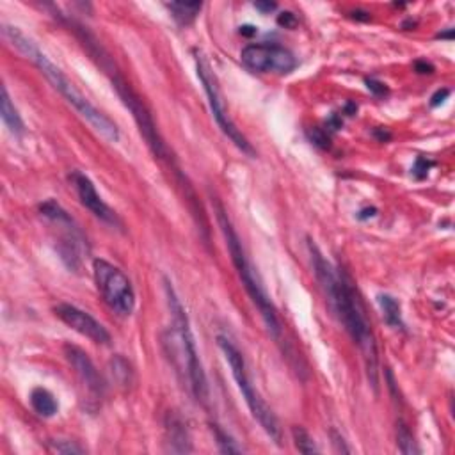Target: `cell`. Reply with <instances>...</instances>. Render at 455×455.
<instances>
[{
	"label": "cell",
	"mask_w": 455,
	"mask_h": 455,
	"mask_svg": "<svg viewBox=\"0 0 455 455\" xmlns=\"http://www.w3.org/2000/svg\"><path fill=\"white\" fill-rule=\"evenodd\" d=\"M308 248H310L315 276H317L320 286H322L327 302H329V306L335 311L340 322L344 324L345 331L354 340V344L360 347L364 364H366L370 382H372L373 388H377V382H379V373H377L379 358H377L375 336H373L372 326H370L369 319L364 315L360 294L354 288V283L347 274L336 272L333 269L331 263L320 252V249L313 244V240H308Z\"/></svg>",
	"instance_id": "1"
},
{
	"label": "cell",
	"mask_w": 455,
	"mask_h": 455,
	"mask_svg": "<svg viewBox=\"0 0 455 455\" xmlns=\"http://www.w3.org/2000/svg\"><path fill=\"white\" fill-rule=\"evenodd\" d=\"M2 34H4L6 39H8L15 48L20 50L25 57L30 59V61L39 68V71L45 75L46 80L54 86L55 91L61 93L68 104L73 105L75 111L79 112L84 120L89 121V124H91L96 132L102 133V136H104L105 139H109V141L116 142L118 139H120L118 124L114 123L111 118L105 116L104 112L98 111V109H96L95 105H93L91 102H89V100H87L86 96H84L82 93H80L79 89L66 79V75L62 73V71L55 66L54 62L50 61V59L43 54L41 50L37 48L36 43H34L30 37L25 36L18 27H12V25H2Z\"/></svg>",
	"instance_id": "2"
},
{
	"label": "cell",
	"mask_w": 455,
	"mask_h": 455,
	"mask_svg": "<svg viewBox=\"0 0 455 455\" xmlns=\"http://www.w3.org/2000/svg\"><path fill=\"white\" fill-rule=\"evenodd\" d=\"M166 294L171 313H173V327L164 333L162 344H164L166 354L169 356L171 363L174 364L176 372L182 373L183 379H187V382H189L192 395L199 402H207L208 381L207 375H205L203 364H201V360L198 356V351H196L194 335L191 331L189 317H187L185 308H183L178 295H176V292H174V288L167 279Z\"/></svg>",
	"instance_id": "3"
},
{
	"label": "cell",
	"mask_w": 455,
	"mask_h": 455,
	"mask_svg": "<svg viewBox=\"0 0 455 455\" xmlns=\"http://www.w3.org/2000/svg\"><path fill=\"white\" fill-rule=\"evenodd\" d=\"M214 212H216V217H217V223H219V226H221V232H223L224 239H226V245H228V249H230V254H232L233 265H235L236 272H239L240 281H242V285H244L245 292H248V295L251 297V301L254 302V306H257L258 311H260L261 319H263L265 326H267L269 333L272 335V338L279 342V340H281V335H283L281 320H279V317H277L276 308H274V304L270 302L269 295H267V292H265V288H263V285H261L257 270L252 269L251 261H249L248 254H245L244 245H242V242H240L239 233H236L235 228H233L232 219L228 217L226 210H224V207L219 203V201L214 203Z\"/></svg>",
	"instance_id": "4"
},
{
	"label": "cell",
	"mask_w": 455,
	"mask_h": 455,
	"mask_svg": "<svg viewBox=\"0 0 455 455\" xmlns=\"http://www.w3.org/2000/svg\"><path fill=\"white\" fill-rule=\"evenodd\" d=\"M112 86H114L116 93L120 95L124 107L132 112L133 120H136L137 127H139V132H141V136L145 137L146 145H148V148L151 149V154L155 155V158H158V160H162L164 164H167V167H171V171H173V173L180 178V182H182V187L185 189V196L192 198V201L198 203L192 187L187 183V178L180 173V167L178 164H176V160H174L173 154H171L169 146H167L166 141L162 139L160 132H158L157 129V123H155L151 112H149V109L146 107V104L141 100V96L137 95V93L132 89V86H130V84L118 73L112 75Z\"/></svg>",
	"instance_id": "5"
},
{
	"label": "cell",
	"mask_w": 455,
	"mask_h": 455,
	"mask_svg": "<svg viewBox=\"0 0 455 455\" xmlns=\"http://www.w3.org/2000/svg\"><path fill=\"white\" fill-rule=\"evenodd\" d=\"M217 344H219L224 358H226L228 364H230V369H232L236 386H239L242 397L245 398V404H248L249 411H251L252 418L260 423L261 429L267 432V436L272 439L274 443L281 445V429H279V423H277V418L274 416L270 407L265 404V400L260 397V393L257 391L254 384L251 382V377H249L248 372V364H245L242 352L239 351V347H236L228 336L223 335L217 336Z\"/></svg>",
	"instance_id": "6"
},
{
	"label": "cell",
	"mask_w": 455,
	"mask_h": 455,
	"mask_svg": "<svg viewBox=\"0 0 455 455\" xmlns=\"http://www.w3.org/2000/svg\"><path fill=\"white\" fill-rule=\"evenodd\" d=\"M196 54V70H198V77L201 80L205 87V93L208 96V104H210L212 114L216 118L217 124H219V129L223 130L224 136L236 146V148L242 151V154L249 155V157H254L257 151L251 146V142L245 139V136L236 129V124L233 123L232 116H230V112H228L226 104H224L223 93H221L219 82H217V77L212 71L210 64L207 62V59L203 55L199 54V52H194Z\"/></svg>",
	"instance_id": "7"
},
{
	"label": "cell",
	"mask_w": 455,
	"mask_h": 455,
	"mask_svg": "<svg viewBox=\"0 0 455 455\" xmlns=\"http://www.w3.org/2000/svg\"><path fill=\"white\" fill-rule=\"evenodd\" d=\"M93 274L105 304L121 317L132 315L136 310V292L127 274L105 260L93 261Z\"/></svg>",
	"instance_id": "8"
},
{
	"label": "cell",
	"mask_w": 455,
	"mask_h": 455,
	"mask_svg": "<svg viewBox=\"0 0 455 455\" xmlns=\"http://www.w3.org/2000/svg\"><path fill=\"white\" fill-rule=\"evenodd\" d=\"M240 59L249 70L258 71V73L286 75L297 66V59L290 50H286L285 46L265 45V43L248 45L242 50Z\"/></svg>",
	"instance_id": "9"
},
{
	"label": "cell",
	"mask_w": 455,
	"mask_h": 455,
	"mask_svg": "<svg viewBox=\"0 0 455 455\" xmlns=\"http://www.w3.org/2000/svg\"><path fill=\"white\" fill-rule=\"evenodd\" d=\"M54 313L59 320H62L73 331L80 333V335L89 338L95 344H111V333L87 311L80 310V308L73 306V304H68V302H61V304L54 308Z\"/></svg>",
	"instance_id": "10"
},
{
	"label": "cell",
	"mask_w": 455,
	"mask_h": 455,
	"mask_svg": "<svg viewBox=\"0 0 455 455\" xmlns=\"http://www.w3.org/2000/svg\"><path fill=\"white\" fill-rule=\"evenodd\" d=\"M70 182L73 183V189L75 192H77V196H79L80 203H82L87 210L91 212L96 219L104 221V223L107 224H112V226L121 224L116 214L111 210V207L105 203L104 199L100 198V194L96 192L95 183L87 178L86 174L80 173V171H73V173L70 174Z\"/></svg>",
	"instance_id": "11"
},
{
	"label": "cell",
	"mask_w": 455,
	"mask_h": 455,
	"mask_svg": "<svg viewBox=\"0 0 455 455\" xmlns=\"http://www.w3.org/2000/svg\"><path fill=\"white\" fill-rule=\"evenodd\" d=\"M64 356H66L68 363L71 364L77 372V375L80 377V381L84 382L89 391L96 397H102L105 389V382L100 375V372L96 370L95 363L91 361V358L87 356V352H84L82 349L75 347V345H66L64 347Z\"/></svg>",
	"instance_id": "12"
},
{
	"label": "cell",
	"mask_w": 455,
	"mask_h": 455,
	"mask_svg": "<svg viewBox=\"0 0 455 455\" xmlns=\"http://www.w3.org/2000/svg\"><path fill=\"white\" fill-rule=\"evenodd\" d=\"M166 438H167V447L174 454H187L192 452L191 447V438H189V431L183 420L180 418L178 414L167 413L166 416Z\"/></svg>",
	"instance_id": "13"
},
{
	"label": "cell",
	"mask_w": 455,
	"mask_h": 455,
	"mask_svg": "<svg viewBox=\"0 0 455 455\" xmlns=\"http://www.w3.org/2000/svg\"><path fill=\"white\" fill-rule=\"evenodd\" d=\"M0 112H2V121L9 129V132L15 136H21L25 130L24 121H21L18 109L11 102V96L8 93V87H2V100H0Z\"/></svg>",
	"instance_id": "14"
},
{
	"label": "cell",
	"mask_w": 455,
	"mask_h": 455,
	"mask_svg": "<svg viewBox=\"0 0 455 455\" xmlns=\"http://www.w3.org/2000/svg\"><path fill=\"white\" fill-rule=\"evenodd\" d=\"M30 406L43 418H52L59 411V404L55 397L45 388H34L30 391Z\"/></svg>",
	"instance_id": "15"
},
{
	"label": "cell",
	"mask_w": 455,
	"mask_h": 455,
	"mask_svg": "<svg viewBox=\"0 0 455 455\" xmlns=\"http://www.w3.org/2000/svg\"><path fill=\"white\" fill-rule=\"evenodd\" d=\"M166 8L169 9L173 18L178 21L180 25H189L198 18L203 4H201V2H171Z\"/></svg>",
	"instance_id": "16"
},
{
	"label": "cell",
	"mask_w": 455,
	"mask_h": 455,
	"mask_svg": "<svg viewBox=\"0 0 455 455\" xmlns=\"http://www.w3.org/2000/svg\"><path fill=\"white\" fill-rule=\"evenodd\" d=\"M379 304H381L382 315H384V320L388 322V326H391L393 329H402L404 322H402L400 304L397 302V299H393L388 294L379 295Z\"/></svg>",
	"instance_id": "17"
},
{
	"label": "cell",
	"mask_w": 455,
	"mask_h": 455,
	"mask_svg": "<svg viewBox=\"0 0 455 455\" xmlns=\"http://www.w3.org/2000/svg\"><path fill=\"white\" fill-rule=\"evenodd\" d=\"M397 443H398V450H400L402 454L406 455L420 454V448L416 447L413 432L409 431V427H407L404 422L397 423Z\"/></svg>",
	"instance_id": "18"
},
{
	"label": "cell",
	"mask_w": 455,
	"mask_h": 455,
	"mask_svg": "<svg viewBox=\"0 0 455 455\" xmlns=\"http://www.w3.org/2000/svg\"><path fill=\"white\" fill-rule=\"evenodd\" d=\"M111 364H112V375H114V379H116L121 386H129L130 382H132V375H133L129 361L121 356H116L112 360Z\"/></svg>",
	"instance_id": "19"
},
{
	"label": "cell",
	"mask_w": 455,
	"mask_h": 455,
	"mask_svg": "<svg viewBox=\"0 0 455 455\" xmlns=\"http://www.w3.org/2000/svg\"><path fill=\"white\" fill-rule=\"evenodd\" d=\"M212 432H214V436H216L217 439L219 452H223V454H242V452H244L242 447L236 445L235 439H233L232 436H228L219 425H212Z\"/></svg>",
	"instance_id": "20"
},
{
	"label": "cell",
	"mask_w": 455,
	"mask_h": 455,
	"mask_svg": "<svg viewBox=\"0 0 455 455\" xmlns=\"http://www.w3.org/2000/svg\"><path fill=\"white\" fill-rule=\"evenodd\" d=\"M292 436H294L295 447H297V450L302 452V454H317V452H319V448L315 447L313 438H311V436L308 434V431H304L302 427H294V429H292Z\"/></svg>",
	"instance_id": "21"
},
{
	"label": "cell",
	"mask_w": 455,
	"mask_h": 455,
	"mask_svg": "<svg viewBox=\"0 0 455 455\" xmlns=\"http://www.w3.org/2000/svg\"><path fill=\"white\" fill-rule=\"evenodd\" d=\"M50 448L57 454H84V448L75 445L73 441H66V439H57V441H50Z\"/></svg>",
	"instance_id": "22"
},
{
	"label": "cell",
	"mask_w": 455,
	"mask_h": 455,
	"mask_svg": "<svg viewBox=\"0 0 455 455\" xmlns=\"http://www.w3.org/2000/svg\"><path fill=\"white\" fill-rule=\"evenodd\" d=\"M431 167H432V162L429 160V158L418 157V158H416V162H414V166H413L414 178L423 180L427 174H429V169H431Z\"/></svg>",
	"instance_id": "23"
},
{
	"label": "cell",
	"mask_w": 455,
	"mask_h": 455,
	"mask_svg": "<svg viewBox=\"0 0 455 455\" xmlns=\"http://www.w3.org/2000/svg\"><path fill=\"white\" fill-rule=\"evenodd\" d=\"M310 137L311 141H313L317 146H320V148H329V136H327L326 132H322L320 129L311 130Z\"/></svg>",
	"instance_id": "24"
},
{
	"label": "cell",
	"mask_w": 455,
	"mask_h": 455,
	"mask_svg": "<svg viewBox=\"0 0 455 455\" xmlns=\"http://www.w3.org/2000/svg\"><path fill=\"white\" fill-rule=\"evenodd\" d=\"M277 24L281 25V27H285V29H294L295 25H297V17H295L294 12L285 11L277 17Z\"/></svg>",
	"instance_id": "25"
},
{
	"label": "cell",
	"mask_w": 455,
	"mask_h": 455,
	"mask_svg": "<svg viewBox=\"0 0 455 455\" xmlns=\"http://www.w3.org/2000/svg\"><path fill=\"white\" fill-rule=\"evenodd\" d=\"M366 87H369L370 91H372L375 96H384L386 93H388V87H386V84L379 82V80H375V79H366Z\"/></svg>",
	"instance_id": "26"
},
{
	"label": "cell",
	"mask_w": 455,
	"mask_h": 455,
	"mask_svg": "<svg viewBox=\"0 0 455 455\" xmlns=\"http://www.w3.org/2000/svg\"><path fill=\"white\" fill-rule=\"evenodd\" d=\"M448 96H450V89H439V91H436L431 98V107H438V105H441Z\"/></svg>",
	"instance_id": "27"
},
{
	"label": "cell",
	"mask_w": 455,
	"mask_h": 455,
	"mask_svg": "<svg viewBox=\"0 0 455 455\" xmlns=\"http://www.w3.org/2000/svg\"><path fill=\"white\" fill-rule=\"evenodd\" d=\"M414 68H416L418 73H432V71H434V66H432L431 62H425V61H418L414 64Z\"/></svg>",
	"instance_id": "28"
},
{
	"label": "cell",
	"mask_w": 455,
	"mask_h": 455,
	"mask_svg": "<svg viewBox=\"0 0 455 455\" xmlns=\"http://www.w3.org/2000/svg\"><path fill=\"white\" fill-rule=\"evenodd\" d=\"M254 8L260 9L261 12H270V11H274L277 6L274 4V2H254Z\"/></svg>",
	"instance_id": "29"
},
{
	"label": "cell",
	"mask_w": 455,
	"mask_h": 455,
	"mask_svg": "<svg viewBox=\"0 0 455 455\" xmlns=\"http://www.w3.org/2000/svg\"><path fill=\"white\" fill-rule=\"evenodd\" d=\"M375 214H377V208H364V210H361L360 214H358V217H360L361 221H364V219H370V217H375Z\"/></svg>",
	"instance_id": "30"
},
{
	"label": "cell",
	"mask_w": 455,
	"mask_h": 455,
	"mask_svg": "<svg viewBox=\"0 0 455 455\" xmlns=\"http://www.w3.org/2000/svg\"><path fill=\"white\" fill-rule=\"evenodd\" d=\"M240 34H244V36H252V34H257V29H254L252 25H244V27H240Z\"/></svg>",
	"instance_id": "31"
}]
</instances>
